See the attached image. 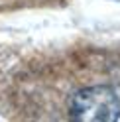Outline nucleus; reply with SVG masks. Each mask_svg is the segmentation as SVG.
<instances>
[{
  "instance_id": "1",
  "label": "nucleus",
  "mask_w": 120,
  "mask_h": 122,
  "mask_svg": "<svg viewBox=\"0 0 120 122\" xmlns=\"http://www.w3.org/2000/svg\"><path fill=\"white\" fill-rule=\"evenodd\" d=\"M69 116L79 122H114L120 118V97L106 85L81 89L71 97Z\"/></svg>"
}]
</instances>
